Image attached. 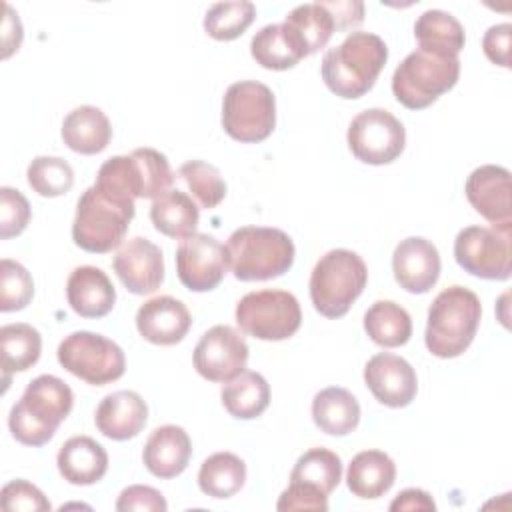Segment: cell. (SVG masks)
<instances>
[{
    "instance_id": "obj_1",
    "label": "cell",
    "mask_w": 512,
    "mask_h": 512,
    "mask_svg": "<svg viewBox=\"0 0 512 512\" xmlns=\"http://www.w3.org/2000/svg\"><path fill=\"white\" fill-rule=\"evenodd\" d=\"M388 60L386 42L372 32H352L322 58V80L340 98L356 100L372 90Z\"/></svg>"
},
{
    "instance_id": "obj_2",
    "label": "cell",
    "mask_w": 512,
    "mask_h": 512,
    "mask_svg": "<svg viewBox=\"0 0 512 512\" xmlns=\"http://www.w3.org/2000/svg\"><path fill=\"white\" fill-rule=\"evenodd\" d=\"M72 406L70 386L58 376L42 374L26 386L22 398L12 406L8 428L20 444L44 446L68 418Z\"/></svg>"
},
{
    "instance_id": "obj_3",
    "label": "cell",
    "mask_w": 512,
    "mask_h": 512,
    "mask_svg": "<svg viewBox=\"0 0 512 512\" xmlns=\"http://www.w3.org/2000/svg\"><path fill=\"white\" fill-rule=\"evenodd\" d=\"M174 182L168 158L154 148H136L128 156L108 158L98 174L94 188L126 206H134L136 198H158Z\"/></svg>"
},
{
    "instance_id": "obj_4",
    "label": "cell",
    "mask_w": 512,
    "mask_h": 512,
    "mask_svg": "<svg viewBox=\"0 0 512 512\" xmlns=\"http://www.w3.org/2000/svg\"><path fill=\"white\" fill-rule=\"evenodd\" d=\"M228 266L242 282L272 280L294 264V242L280 228L242 226L226 242Z\"/></svg>"
},
{
    "instance_id": "obj_5",
    "label": "cell",
    "mask_w": 512,
    "mask_h": 512,
    "mask_svg": "<svg viewBox=\"0 0 512 512\" xmlns=\"http://www.w3.org/2000/svg\"><path fill=\"white\" fill-rule=\"evenodd\" d=\"M482 318L480 298L464 288L442 290L428 308L424 342L438 358H456L472 344Z\"/></svg>"
},
{
    "instance_id": "obj_6",
    "label": "cell",
    "mask_w": 512,
    "mask_h": 512,
    "mask_svg": "<svg viewBox=\"0 0 512 512\" xmlns=\"http://www.w3.org/2000/svg\"><path fill=\"white\" fill-rule=\"evenodd\" d=\"M368 270L352 250L336 248L326 252L310 274V300L326 318H342L364 292Z\"/></svg>"
},
{
    "instance_id": "obj_7",
    "label": "cell",
    "mask_w": 512,
    "mask_h": 512,
    "mask_svg": "<svg viewBox=\"0 0 512 512\" xmlns=\"http://www.w3.org/2000/svg\"><path fill=\"white\" fill-rule=\"evenodd\" d=\"M460 76V60L424 50L410 52L392 74L394 98L408 110H422L452 90Z\"/></svg>"
},
{
    "instance_id": "obj_8",
    "label": "cell",
    "mask_w": 512,
    "mask_h": 512,
    "mask_svg": "<svg viewBox=\"0 0 512 512\" xmlns=\"http://www.w3.org/2000/svg\"><path fill=\"white\" fill-rule=\"evenodd\" d=\"M132 218L134 206L118 204L90 186L76 204L72 240L86 252L106 254L122 244Z\"/></svg>"
},
{
    "instance_id": "obj_9",
    "label": "cell",
    "mask_w": 512,
    "mask_h": 512,
    "mask_svg": "<svg viewBox=\"0 0 512 512\" xmlns=\"http://www.w3.org/2000/svg\"><path fill=\"white\" fill-rule=\"evenodd\" d=\"M276 126L274 92L256 80H240L228 86L222 100L224 132L246 144L266 140Z\"/></svg>"
},
{
    "instance_id": "obj_10",
    "label": "cell",
    "mask_w": 512,
    "mask_h": 512,
    "mask_svg": "<svg viewBox=\"0 0 512 512\" xmlns=\"http://www.w3.org/2000/svg\"><path fill=\"white\" fill-rule=\"evenodd\" d=\"M240 330L258 340H286L302 324V310L294 294L286 290H256L242 296L236 304Z\"/></svg>"
},
{
    "instance_id": "obj_11",
    "label": "cell",
    "mask_w": 512,
    "mask_h": 512,
    "mask_svg": "<svg viewBox=\"0 0 512 512\" xmlns=\"http://www.w3.org/2000/svg\"><path fill=\"white\" fill-rule=\"evenodd\" d=\"M56 354L64 370L92 386L110 384L126 370L122 348L110 338L88 330L68 334Z\"/></svg>"
},
{
    "instance_id": "obj_12",
    "label": "cell",
    "mask_w": 512,
    "mask_h": 512,
    "mask_svg": "<svg viewBox=\"0 0 512 512\" xmlns=\"http://www.w3.org/2000/svg\"><path fill=\"white\" fill-rule=\"evenodd\" d=\"M454 258L468 274L508 280L512 274V226H468L454 240Z\"/></svg>"
},
{
    "instance_id": "obj_13",
    "label": "cell",
    "mask_w": 512,
    "mask_h": 512,
    "mask_svg": "<svg viewBox=\"0 0 512 512\" xmlns=\"http://www.w3.org/2000/svg\"><path fill=\"white\" fill-rule=\"evenodd\" d=\"M348 148L364 164L382 166L394 162L406 144L402 122L384 108H368L356 114L348 126Z\"/></svg>"
},
{
    "instance_id": "obj_14",
    "label": "cell",
    "mask_w": 512,
    "mask_h": 512,
    "mask_svg": "<svg viewBox=\"0 0 512 512\" xmlns=\"http://www.w3.org/2000/svg\"><path fill=\"white\" fill-rule=\"evenodd\" d=\"M192 362L202 378L226 384L246 370L248 344L238 330L218 324L200 336Z\"/></svg>"
},
{
    "instance_id": "obj_15",
    "label": "cell",
    "mask_w": 512,
    "mask_h": 512,
    "mask_svg": "<svg viewBox=\"0 0 512 512\" xmlns=\"http://www.w3.org/2000/svg\"><path fill=\"white\" fill-rule=\"evenodd\" d=\"M228 270L226 246L210 234H192L176 250L178 280L192 292L214 290Z\"/></svg>"
},
{
    "instance_id": "obj_16",
    "label": "cell",
    "mask_w": 512,
    "mask_h": 512,
    "mask_svg": "<svg viewBox=\"0 0 512 512\" xmlns=\"http://www.w3.org/2000/svg\"><path fill=\"white\" fill-rule=\"evenodd\" d=\"M114 272L132 294H152L164 282L162 250L148 238L136 236L120 246L112 260Z\"/></svg>"
},
{
    "instance_id": "obj_17",
    "label": "cell",
    "mask_w": 512,
    "mask_h": 512,
    "mask_svg": "<svg viewBox=\"0 0 512 512\" xmlns=\"http://www.w3.org/2000/svg\"><path fill=\"white\" fill-rule=\"evenodd\" d=\"M364 382L374 398L388 408L408 406L418 392V378L408 360L380 352L364 366Z\"/></svg>"
},
{
    "instance_id": "obj_18",
    "label": "cell",
    "mask_w": 512,
    "mask_h": 512,
    "mask_svg": "<svg viewBox=\"0 0 512 512\" xmlns=\"http://www.w3.org/2000/svg\"><path fill=\"white\" fill-rule=\"evenodd\" d=\"M464 192L472 208L492 226H512V186L506 168L496 164L478 166L470 172Z\"/></svg>"
},
{
    "instance_id": "obj_19",
    "label": "cell",
    "mask_w": 512,
    "mask_h": 512,
    "mask_svg": "<svg viewBox=\"0 0 512 512\" xmlns=\"http://www.w3.org/2000/svg\"><path fill=\"white\" fill-rule=\"evenodd\" d=\"M392 270L400 288L412 294H426L438 282L440 254L430 240L410 236L394 248Z\"/></svg>"
},
{
    "instance_id": "obj_20",
    "label": "cell",
    "mask_w": 512,
    "mask_h": 512,
    "mask_svg": "<svg viewBox=\"0 0 512 512\" xmlns=\"http://www.w3.org/2000/svg\"><path fill=\"white\" fill-rule=\"evenodd\" d=\"M192 318L184 302L172 296L146 300L136 312V328L144 340L156 346L178 344L190 330Z\"/></svg>"
},
{
    "instance_id": "obj_21",
    "label": "cell",
    "mask_w": 512,
    "mask_h": 512,
    "mask_svg": "<svg viewBox=\"0 0 512 512\" xmlns=\"http://www.w3.org/2000/svg\"><path fill=\"white\" fill-rule=\"evenodd\" d=\"M148 420V406L138 392L118 390L102 398L96 408V428L110 440H128L142 432Z\"/></svg>"
},
{
    "instance_id": "obj_22",
    "label": "cell",
    "mask_w": 512,
    "mask_h": 512,
    "mask_svg": "<svg viewBox=\"0 0 512 512\" xmlns=\"http://www.w3.org/2000/svg\"><path fill=\"white\" fill-rule=\"evenodd\" d=\"M192 456V442L188 432L176 424L158 426L146 440L142 460L156 478H176L182 474Z\"/></svg>"
},
{
    "instance_id": "obj_23",
    "label": "cell",
    "mask_w": 512,
    "mask_h": 512,
    "mask_svg": "<svg viewBox=\"0 0 512 512\" xmlns=\"http://www.w3.org/2000/svg\"><path fill=\"white\" fill-rule=\"evenodd\" d=\"M70 308L82 318H102L116 302V290L106 272L96 266H78L66 282Z\"/></svg>"
},
{
    "instance_id": "obj_24",
    "label": "cell",
    "mask_w": 512,
    "mask_h": 512,
    "mask_svg": "<svg viewBox=\"0 0 512 512\" xmlns=\"http://www.w3.org/2000/svg\"><path fill=\"white\" fill-rule=\"evenodd\" d=\"M60 476L74 486H90L104 478L108 454L102 444L90 436L68 438L56 456Z\"/></svg>"
},
{
    "instance_id": "obj_25",
    "label": "cell",
    "mask_w": 512,
    "mask_h": 512,
    "mask_svg": "<svg viewBox=\"0 0 512 512\" xmlns=\"http://www.w3.org/2000/svg\"><path fill=\"white\" fill-rule=\"evenodd\" d=\"M396 480V464L382 450L358 452L346 472L348 490L364 500L384 496Z\"/></svg>"
},
{
    "instance_id": "obj_26",
    "label": "cell",
    "mask_w": 512,
    "mask_h": 512,
    "mask_svg": "<svg viewBox=\"0 0 512 512\" xmlns=\"http://www.w3.org/2000/svg\"><path fill=\"white\" fill-rule=\"evenodd\" d=\"M250 54L268 70H288L308 56L300 38L284 22L260 28L250 42Z\"/></svg>"
},
{
    "instance_id": "obj_27",
    "label": "cell",
    "mask_w": 512,
    "mask_h": 512,
    "mask_svg": "<svg viewBox=\"0 0 512 512\" xmlns=\"http://www.w3.org/2000/svg\"><path fill=\"white\" fill-rule=\"evenodd\" d=\"M64 144L78 154H98L112 138V126L106 114L96 106H78L62 122Z\"/></svg>"
},
{
    "instance_id": "obj_28",
    "label": "cell",
    "mask_w": 512,
    "mask_h": 512,
    "mask_svg": "<svg viewBox=\"0 0 512 512\" xmlns=\"http://www.w3.org/2000/svg\"><path fill=\"white\" fill-rule=\"evenodd\" d=\"M312 420L328 436H346L360 422V404L346 388L328 386L312 400Z\"/></svg>"
},
{
    "instance_id": "obj_29",
    "label": "cell",
    "mask_w": 512,
    "mask_h": 512,
    "mask_svg": "<svg viewBox=\"0 0 512 512\" xmlns=\"http://www.w3.org/2000/svg\"><path fill=\"white\" fill-rule=\"evenodd\" d=\"M414 38L418 50L450 58H458L466 42L462 24L444 10H426L420 14L414 24Z\"/></svg>"
},
{
    "instance_id": "obj_30",
    "label": "cell",
    "mask_w": 512,
    "mask_h": 512,
    "mask_svg": "<svg viewBox=\"0 0 512 512\" xmlns=\"http://www.w3.org/2000/svg\"><path fill=\"white\" fill-rule=\"evenodd\" d=\"M150 220L160 234L184 240L196 234L200 210L186 192L166 190L152 200Z\"/></svg>"
},
{
    "instance_id": "obj_31",
    "label": "cell",
    "mask_w": 512,
    "mask_h": 512,
    "mask_svg": "<svg viewBox=\"0 0 512 512\" xmlns=\"http://www.w3.org/2000/svg\"><path fill=\"white\" fill-rule=\"evenodd\" d=\"M42 352L40 332L24 322L6 324L0 328V356L4 390L8 388L12 372H24L32 368Z\"/></svg>"
},
{
    "instance_id": "obj_32",
    "label": "cell",
    "mask_w": 512,
    "mask_h": 512,
    "mask_svg": "<svg viewBox=\"0 0 512 512\" xmlns=\"http://www.w3.org/2000/svg\"><path fill=\"white\" fill-rule=\"evenodd\" d=\"M220 398L230 416L240 420H252L268 408L270 386L262 374L244 370L222 386Z\"/></svg>"
},
{
    "instance_id": "obj_33",
    "label": "cell",
    "mask_w": 512,
    "mask_h": 512,
    "mask_svg": "<svg viewBox=\"0 0 512 512\" xmlns=\"http://www.w3.org/2000/svg\"><path fill=\"white\" fill-rule=\"evenodd\" d=\"M364 330L378 346L396 348L410 340L412 318L400 304L376 300L364 314Z\"/></svg>"
},
{
    "instance_id": "obj_34",
    "label": "cell",
    "mask_w": 512,
    "mask_h": 512,
    "mask_svg": "<svg viewBox=\"0 0 512 512\" xmlns=\"http://www.w3.org/2000/svg\"><path fill=\"white\" fill-rule=\"evenodd\" d=\"M246 482V464L232 452H216L208 456L198 470V486L206 496L230 498Z\"/></svg>"
},
{
    "instance_id": "obj_35",
    "label": "cell",
    "mask_w": 512,
    "mask_h": 512,
    "mask_svg": "<svg viewBox=\"0 0 512 512\" xmlns=\"http://www.w3.org/2000/svg\"><path fill=\"white\" fill-rule=\"evenodd\" d=\"M342 480V460L328 448H310L294 464L290 482L330 494Z\"/></svg>"
},
{
    "instance_id": "obj_36",
    "label": "cell",
    "mask_w": 512,
    "mask_h": 512,
    "mask_svg": "<svg viewBox=\"0 0 512 512\" xmlns=\"http://www.w3.org/2000/svg\"><path fill=\"white\" fill-rule=\"evenodd\" d=\"M284 24L294 30V34L300 38L308 56L324 48L336 30L334 18L322 6V2L296 6L292 12L286 14Z\"/></svg>"
},
{
    "instance_id": "obj_37",
    "label": "cell",
    "mask_w": 512,
    "mask_h": 512,
    "mask_svg": "<svg viewBox=\"0 0 512 512\" xmlns=\"http://www.w3.org/2000/svg\"><path fill=\"white\" fill-rule=\"evenodd\" d=\"M256 18V6L248 0L212 4L204 16V30L210 38L228 42L246 32Z\"/></svg>"
},
{
    "instance_id": "obj_38",
    "label": "cell",
    "mask_w": 512,
    "mask_h": 512,
    "mask_svg": "<svg viewBox=\"0 0 512 512\" xmlns=\"http://www.w3.org/2000/svg\"><path fill=\"white\" fill-rule=\"evenodd\" d=\"M28 186L44 196L56 198L66 194L74 184V170L72 166L58 156H36L26 170Z\"/></svg>"
},
{
    "instance_id": "obj_39",
    "label": "cell",
    "mask_w": 512,
    "mask_h": 512,
    "mask_svg": "<svg viewBox=\"0 0 512 512\" xmlns=\"http://www.w3.org/2000/svg\"><path fill=\"white\" fill-rule=\"evenodd\" d=\"M178 176L186 182L196 202L210 210L216 208L226 196V182L220 170L204 160H188L180 166Z\"/></svg>"
},
{
    "instance_id": "obj_40",
    "label": "cell",
    "mask_w": 512,
    "mask_h": 512,
    "mask_svg": "<svg viewBox=\"0 0 512 512\" xmlns=\"http://www.w3.org/2000/svg\"><path fill=\"white\" fill-rule=\"evenodd\" d=\"M34 296V280L30 272L16 260L0 262V310L16 312L30 304Z\"/></svg>"
},
{
    "instance_id": "obj_41",
    "label": "cell",
    "mask_w": 512,
    "mask_h": 512,
    "mask_svg": "<svg viewBox=\"0 0 512 512\" xmlns=\"http://www.w3.org/2000/svg\"><path fill=\"white\" fill-rule=\"evenodd\" d=\"M30 222V204L20 190L0 188V238L8 240L26 230Z\"/></svg>"
},
{
    "instance_id": "obj_42",
    "label": "cell",
    "mask_w": 512,
    "mask_h": 512,
    "mask_svg": "<svg viewBox=\"0 0 512 512\" xmlns=\"http://www.w3.org/2000/svg\"><path fill=\"white\" fill-rule=\"evenodd\" d=\"M0 504H2V510L6 512H18V510L46 512L52 508L48 498L42 494V490L22 478L12 480L2 488Z\"/></svg>"
},
{
    "instance_id": "obj_43",
    "label": "cell",
    "mask_w": 512,
    "mask_h": 512,
    "mask_svg": "<svg viewBox=\"0 0 512 512\" xmlns=\"http://www.w3.org/2000/svg\"><path fill=\"white\" fill-rule=\"evenodd\" d=\"M168 508L164 496L152 488V486H144V484H134L128 486L120 492L118 500H116V510L118 512H164Z\"/></svg>"
},
{
    "instance_id": "obj_44",
    "label": "cell",
    "mask_w": 512,
    "mask_h": 512,
    "mask_svg": "<svg viewBox=\"0 0 512 512\" xmlns=\"http://www.w3.org/2000/svg\"><path fill=\"white\" fill-rule=\"evenodd\" d=\"M276 508L280 512H290V510H320V512H326L328 510V496L314 490V488L290 482L288 488L280 494Z\"/></svg>"
},
{
    "instance_id": "obj_45",
    "label": "cell",
    "mask_w": 512,
    "mask_h": 512,
    "mask_svg": "<svg viewBox=\"0 0 512 512\" xmlns=\"http://www.w3.org/2000/svg\"><path fill=\"white\" fill-rule=\"evenodd\" d=\"M510 38H512V26L508 22L490 26L482 38V48L486 58L502 68H510Z\"/></svg>"
},
{
    "instance_id": "obj_46",
    "label": "cell",
    "mask_w": 512,
    "mask_h": 512,
    "mask_svg": "<svg viewBox=\"0 0 512 512\" xmlns=\"http://www.w3.org/2000/svg\"><path fill=\"white\" fill-rule=\"evenodd\" d=\"M322 6L332 14L336 30H348L364 20V4L362 2H322Z\"/></svg>"
},
{
    "instance_id": "obj_47",
    "label": "cell",
    "mask_w": 512,
    "mask_h": 512,
    "mask_svg": "<svg viewBox=\"0 0 512 512\" xmlns=\"http://www.w3.org/2000/svg\"><path fill=\"white\" fill-rule=\"evenodd\" d=\"M392 512H414V510H436L432 496L420 488L402 490L390 504Z\"/></svg>"
},
{
    "instance_id": "obj_48",
    "label": "cell",
    "mask_w": 512,
    "mask_h": 512,
    "mask_svg": "<svg viewBox=\"0 0 512 512\" xmlns=\"http://www.w3.org/2000/svg\"><path fill=\"white\" fill-rule=\"evenodd\" d=\"M4 26H2V44H4V52H2V58H8L14 50L20 48V42H22V24H20V18L18 14H14V10L4 4Z\"/></svg>"
}]
</instances>
